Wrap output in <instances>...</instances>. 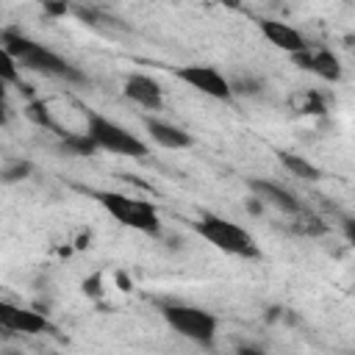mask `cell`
Instances as JSON below:
<instances>
[{"instance_id": "1", "label": "cell", "mask_w": 355, "mask_h": 355, "mask_svg": "<svg viewBox=\"0 0 355 355\" xmlns=\"http://www.w3.org/2000/svg\"><path fill=\"white\" fill-rule=\"evenodd\" d=\"M0 44L6 47V53L22 69H31V72H39V75H47V78H58V80H67V83H83L86 80L83 72L78 67H72L67 58H61L55 50L33 42L31 36H25L14 28H6L0 33Z\"/></svg>"}, {"instance_id": "2", "label": "cell", "mask_w": 355, "mask_h": 355, "mask_svg": "<svg viewBox=\"0 0 355 355\" xmlns=\"http://www.w3.org/2000/svg\"><path fill=\"white\" fill-rule=\"evenodd\" d=\"M197 233L214 244L216 250L227 252V255H236V258H258L261 255V247L258 241L252 239L250 230H244L241 225L225 219V216H216V214H202L197 219Z\"/></svg>"}, {"instance_id": "3", "label": "cell", "mask_w": 355, "mask_h": 355, "mask_svg": "<svg viewBox=\"0 0 355 355\" xmlns=\"http://www.w3.org/2000/svg\"><path fill=\"white\" fill-rule=\"evenodd\" d=\"M92 197L125 227H133L139 233H158L161 230V216H158L155 205L147 200L128 197L119 191H94Z\"/></svg>"}, {"instance_id": "4", "label": "cell", "mask_w": 355, "mask_h": 355, "mask_svg": "<svg viewBox=\"0 0 355 355\" xmlns=\"http://www.w3.org/2000/svg\"><path fill=\"white\" fill-rule=\"evenodd\" d=\"M161 316L166 319V324L178 336H183V338H189L194 344L211 347L214 338H216V327H219L216 316L208 313V311H202V308H197V305L166 302V305H161Z\"/></svg>"}, {"instance_id": "5", "label": "cell", "mask_w": 355, "mask_h": 355, "mask_svg": "<svg viewBox=\"0 0 355 355\" xmlns=\"http://www.w3.org/2000/svg\"><path fill=\"white\" fill-rule=\"evenodd\" d=\"M86 122H89V136L92 141L97 144V150H105V153H114V155H128V158H144L147 155V144L133 136L128 128H122L119 122L97 114V111H89L86 114Z\"/></svg>"}, {"instance_id": "6", "label": "cell", "mask_w": 355, "mask_h": 355, "mask_svg": "<svg viewBox=\"0 0 355 355\" xmlns=\"http://www.w3.org/2000/svg\"><path fill=\"white\" fill-rule=\"evenodd\" d=\"M175 78L183 80L186 86L197 89V92L205 94V97H214V100H230V97H233L230 83H227V75H222L216 67H208V64H189V67L175 69Z\"/></svg>"}, {"instance_id": "7", "label": "cell", "mask_w": 355, "mask_h": 355, "mask_svg": "<svg viewBox=\"0 0 355 355\" xmlns=\"http://www.w3.org/2000/svg\"><path fill=\"white\" fill-rule=\"evenodd\" d=\"M291 58H294V64H297L300 69H305V72H311V75H316V78H322V80H330V83L341 80V61H338V55H336L333 50H327V47L305 44L300 53H291Z\"/></svg>"}, {"instance_id": "8", "label": "cell", "mask_w": 355, "mask_h": 355, "mask_svg": "<svg viewBox=\"0 0 355 355\" xmlns=\"http://www.w3.org/2000/svg\"><path fill=\"white\" fill-rule=\"evenodd\" d=\"M0 327L8 330V333H25V336L53 330V324L47 322L44 313L31 311V308H19V305L3 302V300H0Z\"/></svg>"}, {"instance_id": "9", "label": "cell", "mask_w": 355, "mask_h": 355, "mask_svg": "<svg viewBox=\"0 0 355 355\" xmlns=\"http://www.w3.org/2000/svg\"><path fill=\"white\" fill-rule=\"evenodd\" d=\"M122 94H125L130 103H136V105H141V108H147V111H158V108L164 105V92H161V86H158L150 75H141V72H133V75L125 78Z\"/></svg>"}, {"instance_id": "10", "label": "cell", "mask_w": 355, "mask_h": 355, "mask_svg": "<svg viewBox=\"0 0 355 355\" xmlns=\"http://www.w3.org/2000/svg\"><path fill=\"white\" fill-rule=\"evenodd\" d=\"M258 28H261V33L266 36V42L269 44H275L277 50H283V53H300L308 42L302 39V33L297 31V28H291L288 22H280V19H261L258 22Z\"/></svg>"}, {"instance_id": "11", "label": "cell", "mask_w": 355, "mask_h": 355, "mask_svg": "<svg viewBox=\"0 0 355 355\" xmlns=\"http://www.w3.org/2000/svg\"><path fill=\"white\" fill-rule=\"evenodd\" d=\"M144 128H147L150 139H153L158 147H166V150H186V147L194 144V139H191L183 128L169 125V122H164V119L147 116V119H144Z\"/></svg>"}, {"instance_id": "12", "label": "cell", "mask_w": 355, "mask_h": 355, "mask_svg": "<svg viewBox=\"0 0 355 355\" xmlns=\"http://www.w3.org/2000/svg\"><path fill=\"white\" fill-rule=\"evenodd\" d=\"M250 189L255 191V200H261V202H269V205H275V208H280V211H288V214H297V211H300L297 197H294L288 189H283V186H277V183H272V180L252 178V180H250Z\"/></svg>"}, {"instance_id": "13", "label": "cell", "mask_w": 355, "mask_h": 355, "mask_svg": "<svg viewBox=\"0 0 355 355\" xmlns=\"http://www.w3.org/2000/svg\"><path fill=\"white\" fill-rule=\"evenodd\" d=\"M280 164L300 180H319V166H313L311 161H305L302 155H294V153H280Z\"/></svg>"}, {"instance_id": "14", "label": "cell", "mask_w": 355, "mask_h": 355, "mask_svg": "<svg viewBox=\"0 0 355 355\" xmlns=\"http://www.w3.org/2000/svg\"><path fill=\"white\" fill-rule=\"evenodd\" d=\"M33 172V164L25 158H8L0 164V183L11 186V183H22L28 175Z\"/></svg>"}, {"instance_id": "15", "label": "cell", "mask_w": 355, "mask_h": 355, "mask_svg": "<svg viewBox=\"0 0 355 355\" xmlns=\"http://www.w3.org/2000/svg\"><path fill=\"white\" fill-rule=\"evenodd\" d=\"M25 116H28L31 122H36L39 128H47V130H53V133H58V136L67 133V130L50 116V111H47V105H44L42 100H31V103L25 105Z\"/></svg>"}, {"instance_id": "16", "label": "cell", "mask_w": 355, "mask_h": 355, "mask_svg": "<svg viewBox=\"0 0 355 355\" xmlns=\"http://www.w3.org/2000/svg\"><path fill=\"white\" fill-rule=\"evenodd\" d=\"M61 139V147L67 150V153H72V155H92L94 150H97V144L92 141V136L89 133H61L58 136Z\"/></svg>"}, {"instance_id": "17", "label": "cell", "mask_w": 355, "mask_h": 355, "mask_svg": "<svg viewBox=\"0 0 355 355\" xmlns=\"http://www.w3.org/2000/svg\"><path fill=\"white\" fill-rule=\"evenodd\" d=\"M227 83H230V92L233 94H244V97H258L261 89H263V80L255 78L252 72H244V75L239 72V75L227 78Z\"/></svg>"}, {"instance_id": "18", "label": "cell", "mask_w": 355, "mask_h": 355, "mask_svg": "<svg viewBox=\"0 0 355 355\" xmlns=\"http://www.w3.org/2000/svg\"><path fill=\"white\" fill-rule=\"evenodd\" d=\"M0 78H3L6 83H19V67H17V61L6 53L3 44H0Z\"/></svg>"}, {"instance_id": "19", "label": "cell", "mask_w": 355, "mask_h": 355, "mask_svg": "<svg viewBox=\"0 0 355 355\" xmlns=\"http://www.w3.org/2000/svg\"><path fill=\"white\" fill-rule=\"evenodd\" d=\"M8 122V105H6V100H0V128Z\"/></svg>"}, {"instance_id": "20", "label": "cell", "mask_w": 355, "mask_h": 355, "mask_svg": "<svg viewBox=\"0 0 355 355\" xmlns=\"http://www.w3.org/2000/svg\"><path fill=\"white\" fill-rule=\"evenodd\" d=\"M0 100H6V80L0 78Z\"/></svg>"}]
</instances>
